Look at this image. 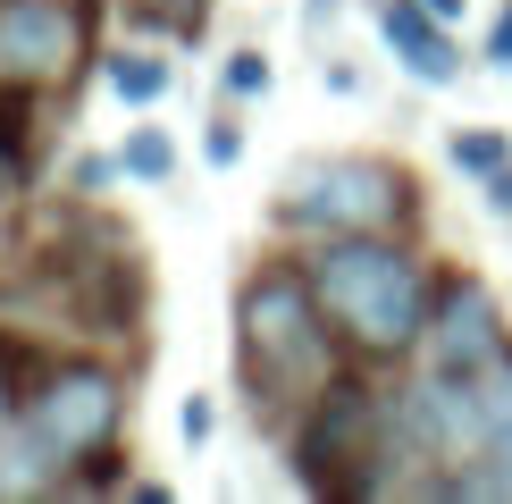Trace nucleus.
Masks as SVG:
<instances>
[{
  "instance_id": "f257e3e1",
  "label": "nucleus",
  "mask_w": 512,
  "mask_h": 504,
  "mask_svg": "<svg viewBox=\"0 0 512 504\" xmlns=\"http://www.w3.org/2000/svg\"><path fill=\"white\" fill-rule=\"evenodd\" d=\"M303 269H311V294H319V311H328L336 345L353 362H403V353H420V328H429V303H437V269L403 236H319V252Z\"/></svg>"
},
{
  "instance_id": "f03ea898",
  "label": "nucleus",
  "mask_w": 512,
  "mask_h": 504,
  "mask_svg": "<svg viewBox=\"0 0 512 504\" xmlns=\"http://www.w3.org/2000/svg\"><path fill=\"white\" fill-rule=\"evenodd\" d=\"M236 370H244V395L261 412L311 404L336 378V328H328V311L311 294V269L261 261L236 286Z\"/></svg>"
},
{
  "instance_id": "7ed1b4c3",
  "label": "nucleus",
  "mask_w": 512,
  "mask_h": 504,
  "mask_svg": "<svg viewBox=\"0 0 512 504\" xmlns=\"http://www.w3.org/2000/svg\"><path fill=\"white\" fill-rule=\"evenodd\" d=\"M286 462H294V479H303L311 496H328V504L403 496V462H395V437H387V395L361 370H336L303 404Z\"/></svg>"
},
{
  "instance_id": "20e7f679",
  "label": "nucleus",
  "mask_w": 512,
  "mask_h": 504,
  "mask_svg": "<svg viewBox=\"0 0 512 504\" xmlns=\"http://www.w3.org/2000/svg\"><path fill=\"white\" fill-rule=\"evenodd\" d=\"M420 219V177L387 152L303 160L277 185V227L294 236H403Z\"/></svg>"
},
{
  "instance_id": "39448f33",
  "label": "nucleus",
  "mask_w": 512,
  "mask_h": 504,
  "mask_svg": "<svg viewBox=\"0 0 512 504\" xmlns=\"http://www.w3.org/2000/svg\"><path fill=\"white\" fill-rule=\"evenodd\" d=\"M118 420H126L118 370H101V362H51L26 387V404H17V437H26V446L59 471V488H68L84 462L118 437Z\"/></svg>"
},
{
  "instance_id": "423d86ee",
  "label": "nucleus",
  "mask_w": 512,
  "mask_h": 504,
  "mask_svg": "<svg viewBox=\"0 0 512 504\" xmlns=\"http://www.w3.org/2000/svg\"><path fill=\"white\" fill-rule=\"evenodd\" d=\"M420 353H429V370H445V378H471V370H487V362H504L512 336H504L496 286L471 278V269H445V278H437V303H429V328H420Z\"/></svg>"
},
{
  "instance_id": "0eeeda50",
  "label": "nucleus",
  "mask_w": 512,
  "mask_h": 504,
  "mask_svg": "<svg viewBox=\"0 0 512 504\" xmlns=\"http://www.w3.org/2000/svg\"><path fill=\"white\" fill-rule=\"evenodd\" d=\"M84 42H93V26L76 0H0V76L76 84Z\"/></svg>"
},
{
  "instance_id": "6e6552de",
  "label": "nucleus",
  "mask_w": 512,
  "mask_h": 504,
  "mask_svg": "<svg viewBox=\"0 0 512 504\" xmlns=\"http://www.w3.org/2000/svg\"><path fill=\"white\" fill-rule=\"evenodd\" d=\"M59 303H68V320L93 328V336H135V320H143L135 244L110 236V252H68V261H59Z\"/></svg>"
},
{
  "instance_id": "1a4fd4ad",
  "label": "nucleus",
  "mask_w": 512,
  "mask_h": 504,
  "mask_svg": "<svg viewBox=\"0 0 512 504\" xmlns=\"http://www.w3.org/2000/svg\"><path fill=\"white\" fill-rule=\"evenodd\" d=\"M378 34H387V51L403 59V76H420V84H454L462 76V51H454V34H445V17H429L420 0H378Z\"/></svg>"
},
{
  "instance_id": "9d476101",
  "label": "nucleus",
  "mask_w": 512,
  "mask_h": 504,
  "mask_svg": "<svg viewBox=\"0 0 512 504\" xmlns=\"http://www.w3.org/2000/svg\"><path fill=\"white\" fill-rule=\"evenodd\" d=\"M429 496H471V504H512V429L487 437V454L454 462V471H437Z\"/></svg>"
},
{
  "instance_id": "9b49d317",
  "label": "nucleus",
  "mask_w": 512,
  "mask_h": 504,
  "mask_svg": "<svg viewBox=\"0 0 512 504\" xmlns=\"http://www.w3.org/2000/svg\"><path fill=\"white\" fill-rule=\"evenodd\" d=\"M34 152H42V126H34V84L26 76H0V168L17 185L34 177Z\"/></svg>"
},
{
  "instance_id": "f8f14e48",
  "label": "nucleus",
  "mask_w": 512,
  "mask_h": 504,
  "mask_svg": "<svg viewBox=\"0 0 512 504\" xmlns=\"http://www.w3.org/2000/svg\"><path fill=\"white\" fill-rule=\"evenodd\" d=\"M168 84H177V68H168L160 51H110V93L126 101V110H152V101H168Z\"/></svg>"
},
{
  "instance_id": "ddd939ff",
  "label": "nucleus",
  "mask_w": 512,
  "mask_h": 504,
  "mask_svg": "<svg viewBox=\"0 0 512 504\" xmlns=\"http://www.w3.org/2000/svg\"><path fill=\"white\" fill-rule=\"evenodd\" d=\"M445 160L462 168V177H496V168L512 160L504 126H454V143H445Z\"/></svg>"
},
{
  "instance_id": "4468645a",
  "label": "nucleus",
  "mask_w": 512,
  "mask_h": 504,
  "mask_svg": "<svg viewBox=\"0 0 512 504\" xmlns=\"http://www.w3.org/2000/svg\"><path fill=\"white\" fill-rule=\"evenodd\" d=\"M118 168H126V177H143V185H160L168 168H177V143H168L160 126H135V135H126V152H118Z\"/></svg>"
},
{
  "instance_id": "2eb2a0df",
  "label": "nucleus",
  "mask_w": 512,
  "mask_h": 504,
  "mask_svg": "<svg viewBox=\"0 0 512 504\" xmlns=\"http://www.w3.org/2000/svg\"><path fill=\"white\" fill-rule=\"evenodd\" d=\"M126 17H135V26H152V34H168V42L202 34V0H126Z\"/></svg>"
},
{
  "instance_id": "dca6fc26",
  "label": "nucleus",
  "mask_w": 512,
  "mask_h": 504,
  "mask_svg": "<svg viewBox=\"0 0 512 504\" xmlns=\"http://www.w3.org/2000/svg\"><path fill=\"white\" fill-rule=\"evenodd\" d=\"M42 370H51V362H42L26 336H9V328H0V387H17V404H26V387H34Z\"/></svg>"
},
{
  "instance_id": "f3484780",
  "label": "nucleus",
  "mask_w": 512,
  "mask_h": 504,
  "mask_svg": "<svg viewBox=\"0 0 512 504\" xmlns=\"http://www.w3.org/2000/svg\"><path fill=\"white\" fill-rule=\"evenodd\" d=\"M219 84H227L236 101L269 93V59H261V51H227V59H219Z\"/></svg>"
},
{
  "instance_id": "a211bd4d",
  "label": "nucleus",
  "mask_w": 512,
  "mask_h": 504,
  "mask_svg": "<svg viewBox=\"0 0 512 504\" xmlns=\"http://www.w3.org/2000/svg\"><path fill=\"white\" fill-rule=\"evenodd\" d=\"M202 160H210V168H236V160H244V126H236V110H219V118H210Z\"/></svg>"
},
{
  "instance_id": "6ab92c4d",
  "label": "nucleus",
  "mask_w": 512,
  "mask_h": 504,
  "mask_svg": "<svg viewBox=\"0 0 512 504\" xmlns=\"http://www.w3.org/2000/svg\"><path fill=\"white\" fill-rule=\"evenodd\" d=\"M177 429H185V446H210V429H219V395H185Z\"/></svg>"
},
{
  "instance_id": "aec40b11",
  "label": "nucleus",
  "mask_w": 512,
  "mask_h": 504,
  "mask_svg": "<svg viewBox=\"0 0 512 504\" xmlns=\"http://www.w3.org/2000/svg\"><path fill=\"white\" fill-rule=\"evenodd\" d=\"M110 177H118V160H110V152H84V160H76V194H84V202H93Z\"/></svg>"
},
{
  "instance_id": "412c9836",
  "label": "nucleus",
  "mask_w": 512,
  "mask_h": 504,
  "mask_svg": "<svg viewBox=\"0 0 512 504\" xmlns=\"http://www.w3.org/2000/svg\"><path fill=\"white\" fill-rule=\"evenodd\" d=\"M479 194H487V210H496V219L512 227V160L496 168V177H479Z\"/></svg>"
},
{
  "instance_id": "4be33fe9",
  "label": "nucleus",
  "mask_w": 512,
  "mask_h": 504,
  "mask_svg": "<svg viewBox=\"0 0 512 504\" xmlns=\"http://www.w3.org/2000/svg\"><path fill=\"white\" fill-rule=\"evenodd\" d=\"M487 59H496V68L512 76V0L496 9V26H487Z\"/></svg>"
},
{
  "instance_id": "5701e85b",
  "label": "nucleus",
  "mask_w": 512,
  "mask_h": 504,
  "mask_svg": "<svg viewBox=\"0 0 512 504\" xmlns=\"http://www.w3.org/2000/svg\"><path fill=\"white\" fill-rule=\"evenodd\" d=\"M336 9H345V0H303V26H311V34H328V26H336Z\"/></svg>"
},
{
  "instance_id": "b1692460",
  "label": "nucleus",
  "mask_w": 512,
  "mask_h": 504,
  "mask_svg": "<svg viewBox=\"0 0 512 504\" xmlns=\"http://www.w3.org/2000/svg\"><path fill=\"white\" fill-rule=\"evenodd\" d=\"M420 9H429V17H445V26H454V17L471 9V0H420Z\"/></svg>"
},
{
  "instance_id": "393cba45",
  "label": "nucleus",
  "mask_w": 512,
  "mask_h": 504,
  "mask_svg": "<svg viewBox=\"0 0 512 504\" xmlns=\"http://www.w3.org/2000/svg\"><path fill=\"white\" fill-rule=\"evenodd\" d=\"M17 429V387H0V437Z\"/></svg>"
}]
</instances>
